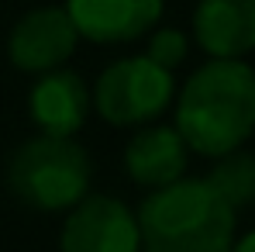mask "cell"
Returning <instances> with one entry per match:
<instances>
[{"mask_svg":"<svg viewBox=\"0 0 255 252\" xmlns=\"http://www.w3.org/2000/svg\"><path fill=\"white\" fill-rule=\"evenodd\" d=\"M176 131L200 156H224L245 145L255 131V69L242 59L211 55L179 93Z\"/></svg>","mask_w":255,"mask_h":252,"instance_id":"1","label":"cell"},{"mask_svg":"<svg viewBox=\"0 0 255 252\" xmlns=\"http://www.w3.org/2000/svg\"><path fill=\"white\" fill-rule=\"evenodd\" d=\"M145 252H228L235 242V208L207 180H172L138 211Z\"/></svg>","mask_w":255,"mask_h":252,"instance_id":"2","label":"cell"},{"mask_svg":"<svg viewBox=\"0 0 255 252\" xmlns=\"http://www.w3.org/2000/svg\"><path fill=\"white\" fill-rule=\"evenodd\" d=\"M14 197L38 211H66L90 187V156L62 135L28 138L7 169Z\"/></svg>","mask_w":255,"mask_h":252,"instance_id":"3","label":"cell"},{"mask_svg":"<svg viewBox=\"0 0 255 252\" xmlns=\"http://www.w3.org/2000/svg\"><path fill=\"white\" fill-rule=\"evenodd\" d=\"M172 93H176L172 69L152 62L148 55H134L100 73L93 104L100 118L111 125H145L169 107Z\"/></svg>","mask_w":255,"mask_h":252,"instance_id":"4","label":"cell"},{"mask_svg":"<svg viewBox=\"0 0 255 252\" xmlns=\"http://www.w3.org/2000/svg\"><path fill=\"white\" fill-rule=\"evenodd\" d=\"M138 214L104 194L80 197L59 235V252H138Z\"/></svg>","mask_w":255,"mask_h":252,"instance_id":"5","label":"cell"},{"mask_svg":"<svg viewBox=\"0 0 255 252\" xmlns=\"http://www.w3.org/2000/svg\"><path fill=\"white\" fill-rule=\"evenodd\" d=\"M76 42L80 31L66 7H38L14 24L7 38V55L21 73H48L73 55Z\"/></svg>","mask_w":255,"mask_h":252,"instance_id":"6","label":"cell"},{"mask_svg":"<svg viewBox=\"0 0 255 252\" xmlns=\"http://www.w3.org/2000/svg\"><path fill=\"white\" fill-rule=\"evenodd\" d=\"M76 31L97 45L134 42L162 17V0H66Z\"/></svg>","mask_w":255,"mask_h":252,"instance_id":"7","label":"cell"},{"mask_svg":"<svg viewBox=\"0 0 255 252\" xmlns=\"http://www.w3.org/2000/svg\"><path fill=\"white\" fill-rule=\"evenodd\" d=\"M193 31L207 55L242 59L255 48V0H200Z\"/></svg>","mask_w":255,"mask_h":252,"instance_id":"8","label":"cell"},{"mask_svg":"<svg viewBox=\"0 0 255 252\" xmlns=\"http://www.w3.org/2000/svg\"><path fill=\"white\" fill-rule=\"evenodd\" d=\"M28 107H31L35 125L42 128V135L73 138L86 125L90 93H86V83L76 73H69V69H48L42 80L35 83L31 97H28Z\"/></svg>","mask_w":255,"mask_h":252,"instance_id":"9","label":"cell"},{"mask_svg":"<svg viewBox=\"0 0 255 252\" xmlns=\"http://www.w3.org/2000/svg\"><path fill=\"white\" fill-rule=\"evenodd\" d=\"M125 166L131 180L141 187H166L186 169V142L176 128L152 125L128 142Z\"/></svg>","mask_w":255,"mask_h":252,"instance_id":"10","label":"cell"},{"mask_svg":"<svg viewBox=\"0 0 255 252\" xmlns=\"http://www.w3.org/2000/svg\"><path fill=\"white\" fill-rule=\"evenodd\" d=\"M207 183H211L235 211L252 204L255 201V156L252 152H238V149L224 152L221 163L211 169Z\"/></svg>","mask_w":255,"mask_h":252,"instance_id":"11","label":"cell"},{"mask_svg":"<svg viewBox=\"0 0 255 252\" xmlns=\"http://www.w3.org/2000/svg\"><path fill=\"white\" fill-rule=\"evenodd\" d=\"M186 52H190L186 35L176 31V28H162V31H155V35L148 38V52H145V55H148L152 62L166 66V69H176V66L186 59Z\"/></svg>","mask_w":255,"mask_h":252,"instance_id":"12","label":"cell"},{"mask_svg":"<svg viewBox=\"0 0 255 252\" xmlns=\"http://www.w3.org/2000/svg\"><path fill=\"white\" fill-rule=\"evenodd\" d=\"M228 252H255V232H249L245 239H238V242H231V249Z\"/></svg>","mask_w":255,"mask_h":252,"instance_id":"13","label":"cell"}]
</instances>
